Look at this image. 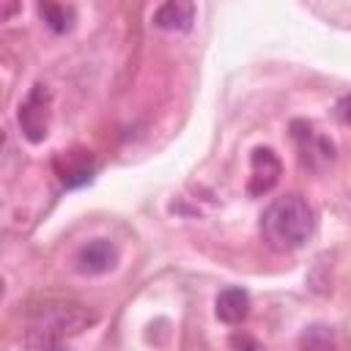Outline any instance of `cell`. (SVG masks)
Here are the masks:
<instances>
[{"label": "cell", "instance_id": "cell-1", "mask_svg": "<svg viewBox=\"0 0 351 351\" xmlns=\"http://www.w3.org/2000/svg\"><path fill=\"white\" fill-rule=\"evenodd\" d=\"M315 228V214L302 195H285L269 203L261 217L263 241L280 252L299 250Z\"/></svg>", "mask_w": 351, "mask_h": 351}, {"label": "cell", "instance_id": "cell-2", "mask_svg": "<svg viewBox=\"0 0 351 351\" xmlns=\"http://www.w3.org/2000/svg\"><path fill=\"white\" fill-rule=\"evenodd\" d=\"M96 321V313L77 302H49L30 315L25 343L30 348H58L69 337L82 335Z\"/></svg>", "mask_w": 351, "mask_h": 351}, {"label": "cell", "instance_id": "cell-3", "mask_svg": "<svg viewBox=\"0 0 351 351\" xmlns=\"http://www.w3.org/2000/svg\"><path fill=\"white\" fill-rule=\"evenodd\" d=\"M49 115H52V93L44 82H36L16 110V123L22 137L33 145L44 143L49 134Z\"/></svg>", "mask_w": 351, "mask_h": 351}, {"label": "cell", "instance_id": "cell-4", "mask_svg": "<svg viewBox=\"0 0 351 351\" xmlns=\"http://www.w3.org/2000/svg\"><path fill=\"white\" fill-rule=\"evenodd\" d=\"M291 137L299 148V156L307 167L318 170V167H326L335 162V145L329 137L318 134L315 126L310 121H293L291 123Z\"/></svg>", "mask_w": 351, "mask_h": 351}, {"label": "cell", "instance_id": "cell-5", "mask_svg": "<svg viewBox=\"0 0 351 351\" xmlns=\"http://www.w3.org/2000/svg\"><path fill=\"white\" fill-rule=\"evenodd\" d=\"M282 176V162L280 156L269 148V145H255L252 148V156H250V181H247V192L252 197L258 195H266L277 186Z\"/></svg>", "mask_w": 351, "mask_h": 351}, {"label": "cell", "instance_id": "cell-6", "mask_svg": "<svg viewBox=\"0 0 351 351\" xmlns=\"http://www.w3.org/2000/svg\"><path fill=\"white\" fill-rule=\"evenodd\" d=\"M115 263H118V250L110 239H93L77 252V269L80 274H88V277L107 274L115 269Z\"/></svg>", "mask_w": 351, "mask_h": 351}, {"label": "cell", "instance_id": "cell-7", "mask_svg": "<svg viewBox=\"0 0 351 351\" xmlns=\"http://www.w3.org/2000/svg\"><path fill=\"white\" fill-rule=\"evenodd\" d=\"M192 22H195L192 0H165L154 14V25L159 30H170V33H184L192 27Z\"/></svg>", "mask_w": 351, "mask_h": 351}, {"label": "cell", "instance_id": "cell-8", "mask_svg": "<svg viewBox=\"0 0 351 351\" xmlns=\"http://www.w3.org/2000/svg\"><path fill=\"white\" fill-rule=\"evenodd\" d=\"M250 315V293L244 288H225L217 296V318L222 324H241Z\"/></svg>", "mask_w": 351, "mask_h": 351}, {"label": "cell", "instance_id": "cell-9", "mask_svg": "<svg viewBox=\"0 0 351 351\" xmlns=\"http://www.w3.org/2000/svg\"><path fill=\"white\" fill-rule=\"evenodd\" d=\"M38 14L52 33H69L74 27V11L58 0H38Z\"/></svg>", "mask_w": 351, "mask_h": 351}, {"label": "cell", "instance_id": "cell-10", "mask_svg": "<svg viewBox=\"0 0 351 351\" xmlns=\"http://www.w3.org/2000/svg\"><path fill=\"white\" fill-rule=\"evenodd\" d=\"M90 176H93V165H90V156H85L82 162H69L63 170H60V181H63V186H82V184H88L90 181Z\"/></svg>", "mask_w": 351, "mask_h": 351}, {"label": "cell", "instance_id": "cell-11", "mask_svg": "<svg viewBox=\"0 0 351 351\" xmlns=\"http://www.w3.org/2000/svg\"><path fill=\"white\" fill-rule=\"evenodd\" d=\"M299 343L307 346V348H326V346L335 343V335H332L329 326H310V329L302 335Z\"/></svg>", "mask_w": 351, "mask_h": 351}, {"label": "cell", "instance_id": "cell-12", "mask_svg": "<svg viewBox=\"0 0 351 351\" xmlns=\"http://www.w3.org/2000/svg\"><path fill=\"white\" fill-rule=\"evenodd\" d=\"M335 112H337V118L351 129V93L348 96H343L340 101H337V107H335Z\"/></svg>", "mask_w": 351, "mask_h": 351}, {"label": "cell", "instance_id": "cell-13", "mask_svg": "<svg viewBox=\"0 0 351 351\" xmlns=\"http://www.w3.org/2000/svg\"><path fill=\"white\" fill-rule=\"evenodd\" d=\"M230 343L233 346H252V348H258V343L255 340H247V337H230Z\"/></svg>", "mask_w": 351, "mask_h": 351}]
</instances>
